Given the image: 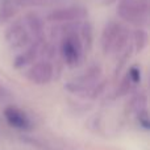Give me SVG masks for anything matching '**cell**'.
<instances>
[{
	"label": "cell",
	"instance_id": "obj_1",
	"mask_svg": "<svg viewBox=\"0 0 150 150\" xmlns=\"http://www.w3.org/2000/svg\"><path fill=\"white\" fill-rule=\"evenodd\" d=\"M130 38V32L125 25L111 21L101 33V47L104 54H117L127 47Z\"/></svg>",
	"mask_w": 150,
	"mask_h": 150
},
{
	"label": "cell",
	"instance_id": "obj_2",
	"mask_svg": "<svg viewBox=\"0 0 150 150\" xmlns=\"http://www.w3.org/2000/svg\"><path fill=\"white\" fill-rule=\"evenodd\" d=\"M117 15L127 23L144 26L149 21L150 3L149 0H120L117 4Z\"/></svg>",
	"mask_w": 150,
	"mask_h": 150
},
{
	"label": "cell",
	"instance_id": "obj_3",
	"mask_svg": "<svg viewBox=\"0 0 150 150\" xmlns=\"http://www.w3.org/2000/svg\"><path fill=\"white\" fill-rule=\"evenodd\" d=\"M83 45L80 36L78 34V30L74 25H69L65 28V33L61 40L59 52L62 55L65 63L69 67H75L79 65L83 55Z\"/></svg>",
	"mask_w": 150,
	"mask_h": 150
},
{
	"label": "cell",
	"instance_id": "obj_4",
	"mask_svg": "<svg viewBox=\"0 0 150 150\" xmlns=\"http://www.w3.org/2000/svg\"><path fill=\"white\" fill-rule=\"evenodd\" d=\"M30 33L23 20L13 21L5 30V41L11 49H24L30 44Z\"/></svg>",
	"mask_w": 150,
	"mask_h": 150
},
{
	"label": "cell",
	"instance_id": "obj_5",
	"mask_svg": "<svg viewBox=\"0 0 150 150\" xmlns=\"http://www.w3.org/2000/svg\"><path fill=\"white\" fill-rule=\"evenodd\" d=\"M100 78H101V67L99 65H92L78 79L69 83L66 86V88L69 91H71V92H87V91L92 90L93 86L96 84V82Z\"/></svg>",
	"mask_w": 150,
	"mask_h": 150
},
{
	"label": "cell",
	"instance_id": "obj_6",
	"mask_svg": "<svg viewBox=\"0 0 150 150\" xmlns=\"http://www.w3.org/2000/svg\"><path fill=\"white\" fill-rule=\"evenodd\" d=\"M87 16V9L83 7H65V8H58L54 9L47 15V21L50 23H79L80 20Z\"/></svg>",
	"mask_w": 150,
	"mask_h": 150
},
{
	"label": "cell",
	"instance_id": "obj_7",
	"mask_svg": "<svg viewBox=\"0 0 150 150\" xmlns=\"http://www.w3.org/2000/svg\"><path fill=\"white\" fill-rule=\"evenodd\" d=\"M53 74H54V69L52 63L49 61H40L28 70L26 78L34 84L44 86L53 79Z\"/></svg>",
	"mask_w": 150,
	"mask_h": 150
},
{
	"label": "cell",
	"instance_id": "obj_8",
	"mask_svg": "<svg viewBox=\"0 0 150 150\" xmlns=\"http://www.w3.org/2000/svg\"><path fill=\"white\" fill-rule=\"evenodd\" d=\"M4 117L8 121V124L15 129L20 130H28L30 129V120L28 115L23 109L17 108L15 105H8L4 109Z\"/></svg>",
	"mask_w": 150,
	"mask_h": 150
},
{
	"label": "cell",
	"instance_id": "obj_9",
	"mask_svg": "<svg viewBox=\"0 0 150 150\" xmlns=\"http://www.w3.org/2000/svg\"><path fill=\"white\" fill-rule=\"evenodd\" d=\"M44 45H45L44 41H34L32 45H28V47H26L21 54H18L17 57L15 58L13 66H15L16 69H23V67H25V66L33 63L34 61H36V58L40 55Z\"/></svg>",
	"mask_w": 150,
	"mask_h": 150
},
{
	"label": "cell",
	"instance_id": "obj_10",
	"mask_svg": "<svg viewBox=\"0 0 150 150\" xmlns=\"http://www.w3.org/2000/svg\"><path fill=\"white\" fill-rule=\"evenodd\" d=\"M24 24L26 25L30 36L34 38V41H45V28L44 21L37 13L29 12L24 17Z\"/></svg>",
	"mask_w": 150,
	"mask_h": 150
},
{
	"label": "cell",
	"instance_id": "obj_11",
	"mask_svg": "<svg viewBox=\"0 0 150 150\" xmlns=\"http://www.w3.org/2000/svg\"><path fill=\"white\" fill-rule=\"evenodd\" d=\"M17 13V5L13 0H5L0 5V24L7 23Z\"/></svg>",
	"mask_w": 150,
	"mask_h": 150
},
{
	"label": "cell",
	"instance_id": "obj_12",
	"mask_svg": "<svg viewBox=\"0 0 150 150\" xmlns=\"http://www.w3.org/2000/svg\"><path fill=\"white\" fill-rule=\"evenodd\" d=\"M80 40H82L83 49L90 50L92 45V28L90 23H83L80 25Z\"/></svg>",
	"mask_w": 150,
	"mask_h": 150
},
{
	"label": "cell",
	"instance_id": "obj_13",
	"mask_svg": "<svg viewBox=\"0 0 150 150\" xmlns=\"http://www.w3.org/2000/svg\"><path fill=\"white\" fill-rule=\"evenodd\" d=\"M133 42H134V46L137 52H142L144 49L148 45V33H146L144 29H137L133 33Z\"/></svg>",
	"mask_w": 150,
	"mask_h": 150
},
{
	"label": "cell",
	"instance_id": "obj_14",
	"mask_svg": "<svg viewBox=\"0 0 150 150\" xmlns=\"http://www.w3.org/2000/svg\"><path fill=\"white\" fill-rule=\"evenodd\" d=\"M134 87H136V84L129 79V76H128V75H125V76L121 79V83H120V86H119L117 95H119V96L128 95V93H129Z\"/></svg>",
	"mask_w": 150,
	"mask_h": 150
},
{
	"label": "cell",
	"instance_id": "obj_15",
	"mask_svg": "<svg viewBox=\"0 0 150 150\" xmlns=\"http://www.w3.org/2000/svg\"><path fill=\"white\" fill-rule=\"evenodd\" d=\"M132 105L134 108V111H141L144 108H148V98H146V93L145 92H141L133 99L132 101Z\"/></svg>",
	"mask_w": 150,
	"mask_h": 150
},
{
	"label": "cell",
	"instance_id": "obj_16",
	"mask_svg": "<svg viewBox=\"0 0 150 150\" xmlns=\"http://www.w3.org/2000/svg\"><path fill=\"white\" fill-rule=\"evenodd\" d=\"M137 120L140 122V125L144 128L145 130H149L150 128V119H149V112H148V108H144L141 111H137Z\"/></svg>",
	"mask_w": 150,
	"mask_h": 150
},
{
	"label": "cell",
	"instance_id": "obj_17",
	"mask_svg": "<svg viewBox=\"0 0 150 150\" xmlns=\"http://www.w3.org/2000/svg\"><path fill=\"white\" fill-rule=\"evenodd\" d=\"M127 75L129 76V79L132 80L136 86L141 83V67H138V66H136V65L132 66V67L128 70Z\"/></svg>",
	"mask_w": 150,
	"mask_h": 150
},
{
	"label": "cell",
	"instance_id": "obj_18",
	"mask_svg": "<svg viewBox=\"0 0 150 150\" xmlns=\"http://www.w3.org/2000/svg\"><path fill=\"white\" fill-rule=\"evenodd\" d=\"M11 98V92L4 87V86L0 84V100H7Z\"/></svg>",
	"mask_w": 150,
	"mask_h": 150
},
{
	"label": "cell",
	"instance_id": "obj_19",
	"mask_svg": "<svg viewBox=\"0 0 150 150\" xmlns=\"http://www.w3.org/2000/svg\"><path fill=\"white\" fill-rule=\"evenodd\" d=\"M112 1H115V0H104V3H112Z\"/></svg>",
	"mask_w": 150,
	"mask_h": 150
}]
</instances>
